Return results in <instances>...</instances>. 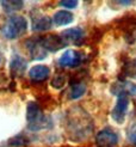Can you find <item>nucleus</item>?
<instances>
[{"label":"nucleus","instance_id":"obj_1","mask_svg":"<svg viewBox=\"0 0 136 147\" xmlns=\"http://www.w3.org/2000/svg\"><path fill=\"white\" fill-rule=\"evenodd\" d=\"M27 29V22L21 16H12L7 19L3 28V34L7 40H16L24 35Z\"/></svg>","mask_w":136,"mask_h":147},{"label":"nucleus","instance_id":"obj_2","mask_svg":"<svg viewBox=\"0 0 136 147\" xmlns=\"http://www.w3.org/2000/svg\"><path fill=\"white\" fill-rule=\"evenodd\" d=\"M128 108H129V98L127 97V94H121L116 102V105H115V108L111 111L112 120L118 124H122L125 120Z\"/></svg>","mask_w":136,"mask_h":147},{"label":"nucleus","instance_id":"obj_3","mask_svg":"<svg viewBox=\"0 0 136 147\" xmlns=\"http://www.w3.org/2000/svg\"><path fill=\"white\" fill-rule=\"evenodd\" d=\"M41 45L46 50L55 53V51L60 50L66 46V43H64L60 35H48L46 37L41 38Z\"/></svg>","mask_w":136,"mask_h":147},{"label":"nucleus","instance_id":"obj_4","mask_svg":"<svg viewBox=\"0 0 136 147\" xmlns=\"http://www.w3.org/2000/svg\"><path fill=\"white\" fill-rule=\"evenodd\" d=\"M81 62V54L76 50L68 49L60 56L59 63L63 67H76Z\"/></svg>","mask_w":136,"mask_h":147},{"label":"nucleus","instance_id":"obj_5","mask_svg":"<svg viewBox=\"0 0 136 147\" xmlns=\"http://www.w3.org/2000/svg\"><path fill=\"white\" fill-rule=\"evenodd\" d=\"M97 142L99 146H112L118 142V135L113 130L106 128L100 130L97 135Z\"/></svg>","mask_w":136,"mask_h":147},{"label":"nucleus","instance_id":"obj_6","mask_svg":"<svg viewBox=\"0 0 136 147\" xmlns=\"http://www.w3.org/2000/svg\"><path fill=\"white\" fill-rule=\"evenodd\" d=\"M62 40L64 41V43H74V45H79L82 38H84V31L80 28H72V29H67L64 30L61 35Z\"/></svg>","mask_w":136,"mask_h":147},{"label":"nucleus","instance_id":"obj_7","mask_svg":"<svg viewBox=\"0 0 136 147\" xmlns=\"http://www.w3.org/2000/svg\"><path fill=\"white\" fill-rule=\"evenodd\" d=\"M26 48L33 60H41L47 56L46 49L41 45V40H29L26 42Z\"/></svg>","mask_w":136,"mask_h":147},{"label":"nucleus","instance_id":"obj_8","mask_svg":"<svg viewBox=\"0 0 136 147\" xmlns=\"http://www.w3.org/2000/svg\"><path fill=\"white\" fill-rule=\"evenodd\" d=\"M110 91L113 94H125V92L128 94H131V96H136V85L133 83H122V82H117L112 84Z\"/></svg>","mask_w":136,"mask_h":147},{"label":"nucleus","instance_id":"obj_9","mask_svg":"<svg viewBox=\"0 0 136 147\" xmlns=\"http://www.w3.org/2000/svg\"><path fill=\"white\" fill-rule=\"evenodd\" d=\"M29 76L33 82H43L50 76V69L48 66L44 65H37L29 71Z\"/></svg>","mask_w":136,"mask_h":147},{"label":"nucleus","instance_id":"obj_10","mask_svg":"<svg viewBox=\"0 0 136 147\" xmlns=\"http://www.w3.org/2000/svg\"><path fill=\"white\" fill-rule=\"evenodd\" d=\"M73 20H74V16L69 11H66V10L57 11L53 17V22L55 23V25H59V26L68 25Z\"/></svg>","mask_w":136,"mask_h":147},{"label":"nucleus","instance_id":"obj_11","mask_svg":"<svg viewBox=\"0 0 136 147\" xmlns=\"http://www.w3.org/2000/svg\"><path fill=\"white\" fill-rule=\"evenodd\" d=\"M11 72L14 76H21L26 69V60L19 55H14L11 61Z\"/></svg>","mask_w":136,"mask_h":147},{"label":"nucleus","instance_id":"obj_12","mask_svg":"<svg viewBox=\"0 0 136 147\" xmlns=\"http://www.w3.org/2000/svg\"><path fill=\"white\" fill-rule=\"evenodd\" d=\"M32 30L33 31H46L52 28V19L47 16L35 17L32 20Z\"/></svg>","mask_w":136,"mask_h":147},{"label":"nucleus","instance_id":"obj_13","mask_svg":"<svg viewBox=\"0 0 136 147\" xmlns=\"http://www.w3.org/2000/svg\"><path fill=\"white\" fill-rule=\"evenodd\" d=\"M42 116H43L42 110H41V108H40V105L37 104V103H35V102L29 103L27 108H26V120H27V122L29 123L35 122Z\"/></svg>","mask_w":136,"mask_h":147},{"label":"nucleus","instance_id":"obj_14","mask_svg":"<svg viewBox=\"0 0 136 147\" xmlns=\"http://www.w3.org/2000/svg\"><path fill=\"white\" fill-rule=\"evenodd\" d=\"M52 124H53L52 123V120H50L48 116L43 115L42 117H40L37 121L31 122V123H27V128L30 129V130H41V129H46V128L52 127Z\"/></svg>","mask_w":136,"mask_h":147},{"label":"nucleus","instance_id":"obj_15","mask_svg":"<svg viewBox=\"0 0 136 147\" xmlns=\"http://www.w3.org/2000/svg\"><path fill=\"white\" fill-rule=\"evenodd\" d=\"M85 92H86V85L84 83H75V84L72 85L69 96L72 99H78L81 96H84Z\"/></svg>","mask_w":136,"mask_h":147},{"label":"nucleus","instance_id":"obj_16","mask_svg":"<svg viewBox=\"0 0 136 147\" xmlns=\"http://www.w3.org/2000/svg\"><path fill=\"white\" fill-rule=\"evenodd\" d=\"M123 73L129 78H136V59H133L124 65Z\"/></svg>","mask_w":136,"mask_h":147},{"label":"nucleus","instance_id":"obj_17","mask_svg":"<svg viewBox=\"0 0 136 147\" xmlns=\"http://www.w3.org/2000/svg\"><path fill=\"white\" fill-rule=\"evenodd\" d=\"M1 5L4 6V9L7 12H14V11H19L21 7L24 6L23 1H3Z\"/></svg>","mask_w":136,"mask_h":147},{"label":"nucleus","instance_id":"obj_18","mask_svg":"<svg viewBox=\"0 0 136 147\" xmlns=\"http://www.w3.org/2000/svg\"><path fill=\"white\" fill-rule=\"evenodd\" d=\"M64 84H66V77L63 74H57L52 80V85H53V87H55V89H62L64 86Z\"/></svg>","mask_w":136,"mask_h":147},{"label":"nucleus","instance_id":"obj_19","mask_svg":"<svg viewBox=\"0 0 136 147\" xmlns=\"http://www.w3.org/2000/svg\"><path fill=\"white\" fill-rule=\"evenodd\" d=\"M128 140L130 144L136 145V124H134L133 127H130L128 131Z\"/></svg>","mask_w":136,"mask_h":147},{"label":"nucleus","instance_id":"obj_20","mask_svg":"<svg viewBox=\"0 0 136 147\" xmlns=\"http://www.w3.org/2000/svg\"><path fill=\"white\" fill-rule=\"evenodd\" d=\"M78 4L79 3L76 0H63V1H60V5L62 7H67V9H75Z\"/></svg>","mask_w":136,"mask_h":147},{"label":"nucleus","instance_id":"obj_21","mask_svg":"<svg viewBox=\"0 0 136 147\" xmlns=\"http://www.w3.org/2000/svg\"><path fill=\"white\" fill-rule=\"evenodd\" d=\"M118 4H121V5H130L131 1H118Z\"/></svg>","mask_w":136,"mask_h":147},{"label":"nucleus","instance_id":"obj_22","mask_svg":"<svg viewBox=\"0 0 136 147\" xmlns=\"http://www.w3.org/2000/svg\"><path fill=\"white\" fill-rule=\"evenodd\" d=\"M1 61H3V59H1V56H0V63H1Z\"/></svg>","mask_w":136,"mask_h":147}]
</instances>
